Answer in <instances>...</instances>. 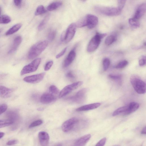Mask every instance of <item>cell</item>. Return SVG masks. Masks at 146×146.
<instances>
[{"label":"cell","mask_w":146,"mask_h":146,"mask_svg":"<svg viewBox=\"0 0 146 146\" xmlns=\"http://www.w3.org/2000/svg\"><path fill=\"white\" fill-rule=\"evenodd\" d=\"M48 44L46 40L41 41L36 43L30 48L28 57L29 59H33L39 55L46 48Z\"/></svg>","instance_id":"6da1fadb"},{"label":"cell","mask_w":146,"mask_h":146,"mask_svg":"<svg viewBox=\"0 0 146 146\" xmlns=\"http://www.w3.org/2000/svg\"><path fill=\"white\" fill-rule=\"evenodd\" d=\"M130 82L134 90L138 94H143L145 93V83L139 77L135 75L132 76Z\"/></svg>","instance_id":"7a4b0ae2"},{"label":"cell","mask_w":146,"mask_h":146,"mask_svg":"<svg viewBox=\"0 0 146 146\" xmlns=\"http://www.w3.org/2000/svg\"><path fill=\"white\" fill-rule=\"evenodd\" d=\"M106 34H100L97 33L89 42L87 47V51L92 52L95 50L98 47L101 39L106 36Z\"/></svg>","instance_id":"3957f363"},{"label":"cell","mask_w":146,"mask_h":146,"mask_svg":"<svg viewBox=\"0 0 146 146\" xmlns=\"http://www.w3.org/2000/svg\"><path fill=\"white\" fill-rule=\"evenodd\" d=\"M95 9L98 13L111 16L119 15L121 12L117 8L111 7L98 6L96 7Z\"/></svg>","instance_id":"277c9868"},{"label":"cell","mask_w":146,"mask_h":146,"mask_svg":"<svg viewBox=\"0 0 146 146\" xmlns=\"http://www.w3.org/2000/svg\"><path fill=\"white\" fill-rule=\"evenodd\" d=\"M41 61L40 58H37L31 63L25 66L21 72V75L31 73L36 71Z\"/></svg>","instance_id":"5b68a950"},{"label":"cell","mask_w":146,"mask_h":146,"mask_svg":"<svg viewBox=\"0 0 146 146\" xmlns=\"http://www.w3.org/2000/svg\"><path fill=\"white\" fill-rule=\"evenodd\" d=\"M88 89L83 88L77 92L75 95L69 98L71 101L78 104L83 103L85 100Z\"/></svg>","instance_id":"8992f818"},{"label":"cell","mask_w":146,"mask_h":146,"mask_svg":"<svg viewBox=\"0 0 146 146\" xmlns=\"http://www.w3.org/2000/svg\"><path fill=\"white\" fill-rule=\"evenodd\" d=\"M82 84V82L78 81L66 86L59 92V98H61L65 96L80 86Z\"/></svg>","instance_id":"52a82bcc"},{"label":"cell","mask_w":146,"mask_h":146,"mask_svg":"<svg viewBox=\"0 0 146 146\" xmlns=\"http://www.w3.org/2000/svg\"><path fill=\"white\" fill-rule=\"evenodd\" d=\"M76 24L72 23L68 27L67 30L64 32V41L65 43L70 41L73 38L76 31Z\"/></svg>","instance_id":"ba28073f"},{"label":"cell","mask_w":146,"mask_h":146,"mask_svg":"<svg viewBox=\"0 0 146 146\" xmlns=\"http://www.w3.org/2000/svg\"><path fill=\"white\" fill-rule=\"evenodd\" d=\"M78 121V119L75 117H72L67 120L62 125V131L64 132H68L70 131Z\"/></svg>","instance_id":"9c48e42d"},{"label":"cell","mask_w":146,"mask_h":146,"mask_svg":"<svg viewBox=\"0 0 146 146\" xmlns=\"http://www.w3.org/2000/svg\"><path fill=\"white\" fill-rule=\"evenodd\" d=\"M45 73L40 74L26 76L23 78L25 82L31 83H36L41 81L44 77Z\"/></svg>","instance_id":"30bf717a"},{"label":"cell","mask_w":146,"mask_h":146,"mask_svg":"<svg viewBox=\"0 0 146 146\" xmlns=\"http://www.w3.org/2000/svg\"><path fill=\"white\" fill-rule=\"evenodd\" d=\"M86 17L87 26L89 29L94 28L97 25L98 19L96 16L91 14H88L86 16Z\"/></svg>","instance_id":"8fae6325"},{"label":"cell","mask_w":146,"mask_h":146,"mask_svg":"<svg viewBox=\"0 0 146 146\" xmlns=\"http://www.w3.org/2000/svg\"><path fill=\"white\" fill-rule=\"evenodd\" d=\"M146 3H144L141 4L136 9L134 15L132 18L134 20L138 21L144 14L146 11Z\"/></svg>","instance_id":"7c38bea8"},{"label":"cell","mask_w":146,"mask_h":146,"mask_svg":"<svg viewBox=\"0 0 146 146\" xmlns=\"http://www.w3.org/2000/svg\"><path fill=\"white\" fill-rule=\"evenodd\" d=\"M56 99L55 96L51 93H45L41 96L40 102L43 104H48L54 101Z\"/></svg>","instance_id":"4fadbf2b"},{"label":"cell","mask_w":146,"mask_h":146,"mask_svg":"<svg viewBox=\"0 0 146 146\" xmlns=\"http://www.w3.org/2000/svg\"><path fill=\"white\" fill-rule=\"evenodd\" d=\"M38 137L40 143L42 146H47L49 140L48 133L44 131H41L38 133Z\"/></svg>","instance_id":"5bb4252c"},{"label":"cell","mask_w":146,"mask_h":146,"mask_svg":"<svg viewBox=\"0 0 146 146\" xmlns=\"http://www.w3.org/2000/svg\"><path fill=\"white\" fill-rule=\"evenodd\" d=\"M91 137L90 134L84 135L77 139L72 146H84L89 140Z\"/></svg>","instance_id":"9a60e30c"},{"label":"cell","mask_w":146,"mask_h":146,"mask_svg":"<svg viewBox=\"0 0 146 146\" xmlns=\"http://www.w3.org/2000/svg\"><path fill=\"white\" fill-rule=\"evenodd\" d=\"M76 56V53L74 49L72 50L69 53L65 60L63 66L66 67L70 65L74 60Z\"/></svg>","instance_id":"2e32d148"},{"label":"cell","mask_w":146,"mask_h":146,"mask_svg":"<svg viewBox=\"0 0 146 146\" xmlns=\"http://www.w3.org/2000/svg\"><path fill=\"white\" fill-rule=\"evenodd\" d=\"M101 105L100 103H96L85 105L80 107L76 109L77 111H86L96 109Z\"/></svg>","instance_id":"e0dca14e"},{"label":"cell","mask_w":146,"mask_h":146,"mask_svg":"<svg viewBox=\"0 0 146 146\" xmlns=\"http://www.w3.org/2000/svg\"><path fill=\"white\" fill-rule=\"evenodd\" d=\"M22 41L21 36H19L16 37L13 41V44L8 52V54H11L14 52L17 49Z\"/></svg>","instance_id":"ac0fdd59"},{"label":"cell","mask_w":146,"mask_h":146,"mask_svg":"<svg viewBox=\"0 0 146 146\" xmlns=\"http://www.w3.org/2000/svg\"><path fill=\"white\" fill-rule=\"evenodd\" d=\"M13 90L5 86H0V96L3 98L10 97L13 93Z\"/></svg>","instance_id":"d6986e66"},{"label":"cell","mask_w":146,"mask_h":146,"mask_svg":"<svg viewBox=\"0 0 146 146\" xmlns=\"http://www.w3.org/2000/svg\"><path fill=\"white\" fill-rule=\"evenodd\" d=\"M127 110L124 115H129L137 110L139 108V105L138 103L135 102H132L128 105Z\"/></svg>","instance_id":"ffe728a7"},{"label":"cell","mask_w":146,"mask_h":146,"mask_svg":"<svg viewBox=\"0 0 146 146\" xmlns=\"http://www.w3.org/2000/svg\"><path fill=\"white\" fill-rule=\"evenodd\" d=\"M22 25L21 23L17 24L9 29L5 33L6 36L12 35L17 31L21 27Z\"/></svg>","instance_id":"44dd1931"},{"label":"cell","mask_w":146,"mask_h":146,"mask_svg":"<svg viewBox=\"0 0 146 146\" xmlns=\"http://www.w3.org/2000/svg\"><path fill=\"white\" fill-rule=\"evenodd\" d=\"M62 3L60 1L54 2L49 5L47 7L48 10L50 11L55 10L61 6Z\"/></svg>","instance_id":"7402d4cb"},{"label":"cell","mask_w":146,"mask_h":146,"mask_svg":"<svg viewBox=\"0 0 146 146\" xmlns=\"http://www.w3.org/2000/svg\"><path fill=\"white\" fill-rule=\"evenodd\" d=\"M128 108V106H125L121 107L114 111L112 114L113 116L121 114L124 115L127 111Z\"/></svg>","instance_id":"603a6c76"},{"label":"cell","mask_w":146,"mask_h":146,"mask_svg":"<svg viewBox=\"0 0 146 146\" xmlns=\"http://www.w3.org/2000/svg\"><path fill=\"white\" fill-rule=\"evenodd\" d=\"M13 123V121L10 119L0 120V128L10 125Z\"/></svg>","instance_id":"cb8c5ba5"},{"label":"cell","mask_w":146,"mask_h":146,"mask_svg":"<svg viewBox=\"0 0 146 146\" xmlns=\"http://www.w3.org/2000/svg\"><path fill=\"white\" fill-rule=\"evenodd\" d=\"M11 21V17L8 15H4L0 16V24H7Z\"/></svg>","instance_id":"d4e9b609"},{"label":"cell","mask_w":146,"mask_h":146,"mask_svg":"<svg viewBox=\"0 0 146 146\" xmlns=\"http://www.w3.org/2000/svg\"><path fill=\"white\" fill-rule=\"evenodd\" d=\"M116 39V37L115 36L111 35L106 38L105 40V43L107 45H110L115 41Z\"/></svg>","instance_id":"484cf974"},{"label":"cell","mask_w":146,"mask_h":146,"mask_svg":"<svg viewBox=\"0 0 146 146\" xmlns=\"http://www.w3.org/2000/svg\"><path fill=\"white\" fill-rule=\"evenodd\" d=\"M46 11L44 6L40 5L38 6L35 13V15H38L46 13Z\"/></svg>","instance_id":"4316f807"},{"label":"cell","mask_w":146,"mask_h":146,"mask_svg":"<svg viewBox=\"0 0 146 146\" xmlns=\"http://www.w3.org/2000/svg\"><path fill=\"white\" fill-rule=\"evenodd\" d=\"M49 19V15H46L40 23L38 26V29L39 30H42L44 27Z\"/></svg>","instance_id":"83f0119b"},{"label":"cell","mask_w":146,"mask_h":146,"mask_svg":"<svg viewBox=\"0 0 146 146\" xmlns=\"http://www.w3.org/2000/svg\"><path fill=\"white\" fill-rule=\"evenodd\" d=\"M109 77L110 78L117 82L119 84L121 83L122 78L121 75L110 74L109 75Z\"/></svg>","instance_id":"f1b7e54d"},{"label":"cell","mask_w":146,"mask_h":146,"mask_svg":"<svg viewBox=\"0 0 146 146\" xmlns=\"http://www.w3.org/2000/svg\"><path fill=\"white\" fill-rule=\"evenodd\" d=\"M56 35V31L54 30H51L49 32L48 36L47 38L48 40L51 41H53L55 38Z\"/></svg>","instance_id":"f546056e"},{"label":"cell","mask_w":146,"mask_h":146,"mask_svg":"<svg viewBox=\"0 0 146 146\" xmlns=\"http://www.w3.org/2000/svg\"><path fill=\"white\" fill-rule=\"evenodd\" d=\"M49 90L50 93L54 95L58 94L59 92V90L58 88L55 86L52 85L49 87Z\"/></svg>","instance_id":"4dcf8cb0"},{"label":"cell","mask_w":146,"mask_h":146,"mask_svg":"<svg viewBox=\"0 0 146 146\" xmlns=\"http://www.w3.org/2000/svg\"><path fill=\"white\" fill-rule=\"evenodd\" d=\"M110 64V61L108 58H105L103 61V69L104 71H106L108 68Z\"/></svg>","instance_id":"1f68e13d"},{"label":"cell","mask_w":146,"mask_h":146,"mask_svg":"<svg viewBox=\"0 0 146 146\" xmlns=\"http://www.w3.org/2000/svg\"><path fill=\"white\" fill-rule=\"evenodd\" d=\"M129 23L130 25L134 27H139L140 25L138 21L134 20L132 18L129 19Z\"/></svg>","instance_id":"d6a6232c"},{"label":"cell","mask_w":146,"mask_h":146,"mask_svg":"<svg viewBox=\"0 0 146 146\" xmlns=\"http://www.w3.org/2000/svg\"><path fill=\"white\" fill-rule=\"evenodd\" d=\"M128 62L126 60H122L119 62L115 66L117 68H122L125 67L128 64Z\"/></svg>","instance_id":"836d02e7"},{"label":"cell","mask_w":146,"mask_h":146,"mask_svg":"<svg viewBox=\"0 0 146 146\" xmlns=\"http://www.w3.org/2000/svg\"><path fill=\"white\" fill-rule=\"evenodd\" d=\"M42 123V121L41 119H38L32 122L29 125V128L34 127L41 125Z\"/></svg>","instance_id":"e575fe53"},{"label":"cell","mask_w":146,"mask_h":146,"mask_svg":"<svg viewBox=\"0 0 146 146\" xmlns=\"http://www.w3.org/2000/svg\"><path fill=\"white\" fill-rule=\"evenodd\" d=\"M139 65L140 66H143L146 64V56L142 55L140 57L139 60Z\"/></svg>","instance_id":"d590c367"},{"label":"cell","mask_w":146,"mask_h":146,"mask_svg":"<svg viewBox=\"0 0 146 146\" xmlns=\"http://www.w3.org/2000/svg\"><path fill=\"white\" fill-rule=\"evenodd\" d=\"M125 2V0H118L117 1L118 7L117 8L120 11H121L124 7Z\"/></svg>","instance_id":"8d00e7d4"},{"label":"cell","mask_w":146,"mask_h":146,"mask_svg":"<svg viewBox=\"0 0 146 146\" xmlns=\"http://www.w3.org/2000/svg\"><path fill=\"white\" fill-rule=\"evenodd\" d=\"M106 137L103 138L97 143L95 146H104L106 143Z\"/></svg>","instance_id":"74e56055"},{"label":"cell","mask_w":146,"mask_h":146,"mask_svg":"<svg viewBox=\"0 0 146 146\" xmlns=\"http://www.w3.org/2000/svg\"><path fill=\"white\" fill-rule=\"evenodd\" d=\"M53 64V61L52 60L48 62L46 64L44 70L45 71H47L49 70L52 67Z\"/></svg>","instance_id":"f35d334b"},{"label":"cell","mask_w":146,"mask_h":146,"mask_svg":"<svg viewBox=\"0 0 146 146\" xmlns=\"http://www.w3.org/2000/svg\"><path fill=\"white\" fill-rule=\"evenodd\" d=\"M7 108V106L6 104L0 105V115L5 112Z\"/></svg>","instance_id":"ab89813d"},{"label":"cell","mask_w":146,"mask_h":146,"mask_svg":"<svg viewBox=\"0 0 146 146\" xmlns=\"http://www.w3.org/2000/svg\"><path fill=\"white\" fill-rule=\"evenodd\" d=\"M67 49V47H66L64 48L63 50H62L59 53H58L56 56V58H60L62 56L64 53H65L66 50Z\"/></svg>","instance_id":"60d3db41"},{"label":"cell","mask_w":146,"mask_h":146,"mask_svg":"<svg viewBox=\"0 0 146 146\" xmlns=\"http://www.w3.org/2000/svg\"><path fill=\"white\" fill-rule=\"evenodd\" d=\"M18 141L16 140H12L8 141L6 144L8 145H12L17 144Z\"/></svg>","instance_id":"b9f144b4"},{"label":"cell","mask_w":146,"mask_h":146,"mask_svg":"<svg viewBox=\"0 0 146 146\" xmlns=\"http://www.w3.org/2000/svg\"><path fill=\"white\" fill-rule=\"evenodd\" d=\"M66 76L70 79H73L75 78V76L71 71L67 72L66 75Z\"/></svg>","instance_id":"7bdbcfd3"},{"label":"cell","mask_w":146,"mask_h":146,"mask_svg":"<svg viewBox=\"0 0 146 146\" xmlns=\"http://www.w3.org/2000/svg\"><path fill=\"white\" fill-rule=\"evenodd\" d=\"M14 3L16 6L18 7H20L22 4V1L21 0H15L14 1Z\"/></svg>","instance_id":"ee69618b"},{"label":"cell","mask_w":146,"mask_h":146,"mask_svg":"<svg viewBox=\"0 0 146 146\" xmlns=\"http://www.w3.org/2000/svg\"><path fill=\"white\" fill-rule=\"evenodd\" d=\"M141 134H145L146 133V127L145 126L142 129L141 131Z\"/></svg>","instance_id":"f6af8a7d"},{"label":"cell","mask_w":146,"mask_h":146,"mask_svg":"<svg viewBox=\"0 0 146 146\" xmlns=\"http://www.w3.org/2000/svg\"><path fill=\"white\" fill-rule=\"evenodd\" d=\"M5 134L3 132H0V139L3 137Z\"/></svg>","instance_id":"bcb514c9"},{"label":"cell","mask_w":146,"mask_h":146,"mask_svg":"<svg viewBox=\"0 0 146 146\" xmlns=\"http://www.w3.org/2000/svg\"><path fill=\"white\" fill-rule=\"evenodd\" d=\"M56 146H62V145L61 144H59L57 145Z\"/></svg>","instance_id":"7dc6e473"},{"label":"cell","mask_w":146,"mask_h":146,"mask_svg":"<svg viewBox=\"0 0 146 146\" xmlns=\"http://www.w3.org/2000/svg\"><path fill=\"white\" fill-rule=\"evenodd\" d=\"M1 7H0V16L1 15Z\"/></svg>","instance_id":"c3c4849f"},{"label":"cell","mask_w":146,"mask_h":146,"mask_svg":"<svg viewBox=\"0 0 146 146\" xmlns=\"http://www.w3.org/2000/svg\"><path fill=\"white\" fill-rule=\"evenodd\" d=\"M113 146H119L117 145H114Z\"/></svg>","instance_id":"681fc988"}]
</instances>
